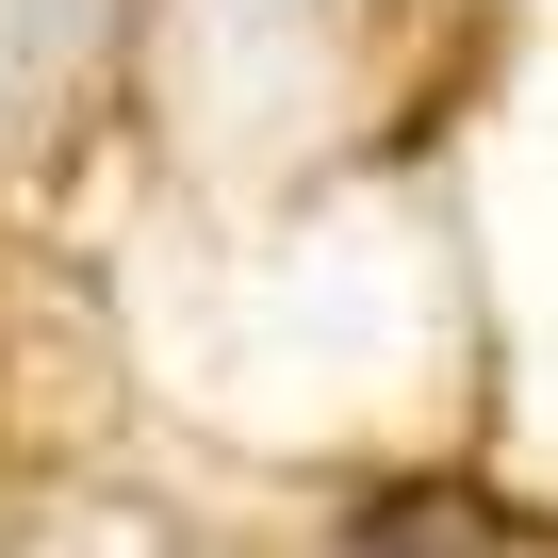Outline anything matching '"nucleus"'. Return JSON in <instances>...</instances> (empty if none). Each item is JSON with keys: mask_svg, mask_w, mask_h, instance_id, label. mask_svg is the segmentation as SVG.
Instances as JSON below:
<instances>
[{"mask_svg": "<svg viewBox=\"0 0 558 558\" xmlns=\"http://www.w3.org/2000/svg\"><path fill=\"white\" fill-rule=\"evenodd\" d=\"M66 34H83V0H0V83L66 66Z\"/></svg>", "mask_w": 558, "mask_h": 558, "instance_id": "1", "label": "nucleus"}]
</instances>
